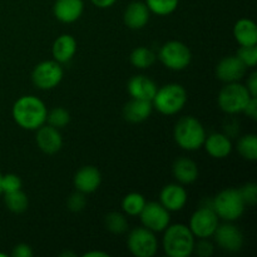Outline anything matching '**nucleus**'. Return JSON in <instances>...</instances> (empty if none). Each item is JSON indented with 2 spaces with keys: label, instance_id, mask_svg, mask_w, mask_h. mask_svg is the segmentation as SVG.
I'll list each match as a JSON object with an SVG mask.
<instances>
[{
  "label": "nucleus",
  "instance_id": "44",
  "mask_svg": "<svg viewBox=\"0 0 257 257\" xmlns=\"http://www.w3.org/2000/svg\"><path fill=\"white\" fill-rule=\"evenodd\" d=\"M0 256H2V257H7V255H5V253H0Z\"/></svg>",
  "mask_w": 257,
  "mask_h": 257
},
{
  "label": "nucleus",
  "instance_id": "38",
  "mask_svg": "<svg viewBox=\"0 0 257 257\" xmlns=\"http://www.w3.org/2000/svg\"><path fill=\"white\" fill-rule=\"evenodd\" d=\"M243 113H245L248 118H251V119H253V120L256 119L257 118V97L251 98L250 102H248V104L246 105Z\"/></svg>",
  "mask_w": 257,
  "mask_h": 257
},
{
  "label": "nucleus",
  "instance_id": "21",
  "mask_svg": "<svg viewBox=\"0 0 257 257\" xmlns=\"http://www.w3.org/2000/svg\"><path fill=\"white\" fill-rule=\"evenodd\" d=\"M77 40L70 34H62L54 40L52 47L53 59L59 64H67L77 53Z\"/></svg>",
  "mask_w": 257,
  "mask_h": 257
},
{
  "label": "nucleus",
  "instance_id": "30",
  "mask_svg": "<svg viewBox=\"0 0 257 257\" xmlns=\"http://www.w3.org/2000/svg\"><path fill=\"white\" fill-rule=\"evenodd\" d=\"M146 5L152 14L166 17L172 14L178 8L180 0H146Z\"/></svg>",
  "mask_w": 257,
  "mask_h": 257
},
{
  "label": "nucleus",
  "instance_id": "13",
  "mask_svg": "<svg viewBox=\"0 0 257 257\" xmlns=\"http://www.w3.org/2000/svg\"><path fill=\"white\" fill-rule=\"evenodd\" d=\"M247 67L237 58V55H228L222 58L216 65V77L218 80L227 83L240 82L246 74Z\"/></svg>",
  "mask_w": 257,
  "mask_h": 257
},
{
  "label": "nucleus",
  "instance_id": "3",
  "mask_svg": "<svg viewBox=\"0 0 257 257\" xmlns=\"http://www.w3.org/2000/svg\"><path fill=\"white\" fill-rule=\"evenodd\" d=\"M205 127L193 115H186L177 120L173 130V138L178 147L187 152H193L202 148L206 140Z\"/></svg>",
  "mask_w": 257,
  "mask_h": 257
},
{
  "label": "nucleus",
  "instance_id": "6",
  "mask_svg": "<svg viewBox=\"0 0 257 257\" xmlns=\"http://www.w3.org/2000/svg\"><path fill=\"white\" fill-rule=\"evenodd\" d=\"M251 98L252 95L246 85L241 84L240 82L227 83L218 93L217 104L223 113L233 115L243 113Z\"/></svg>",
  "mask_w": 257,
  "mask_h": 257
},
{
  "label": "nucleus",
  "instance_id": "2",
  "mask_svg": "<svg viewBox=\"0 0 257 257\" xmlns=\"http://www.w3.org/2000/svg\"><path fill=\"white\" fill-rule=\"evenodd\" d=\"M196 237L183 223L168 225L163 231L162 247L168 257H190L193 253Z\"/></svg>",
  "mask_w": 257,
  "mask_h": 257
},
{
  "label": "nucleus",
  "instance_id": "33",
  "mask_svg": "<svg viewBox=\"0 0 257 257\" xmlns=\"http://www.w3.org/2000/svg\"><path fill=\"white\" fill-rule=\"evenodd\" d=\"M22 180L18 175L15 173H7V175H3L2 178V190L3 195L4 193H10L14 192V191L22 190Z\"/></svg>",
  "mask_w": 257,
  "mask_h": 257
},
{
  "label": "nucleus",
  "instance_id": "1",
  "mask_svg": "<svg viewBox=\"0 0 257 257\" xmlns=\"http://www.w3.org/2000/svg\"><path fill=\"white\" fill-rule=\"evenodd\" d=\"M12 115L20 128L37 131L47 123L48 108L45 103L35 95H22L13 104Z\"/></svg>",
  "mask_w": 257,
  "mask_h": 257
},
{
  "label": "nucleus",
  "instance_id": "5",
  "mask_svg": "<svg viewBox=\"0 0 257 257\" xmlns=\"http://www.w3.org/2000/svg\"><path fill=\"white\" fill-rule=\"evenodd\" d=\"M212 208L220 220L233 222L243 215L246 203L238 188H225L212 198Z\"/></svg>",
  "mask_w": 257,
  "mask_h": 257
},
{
  "label": "nucleus",
  "instance_id": "34",
  "mask_svg": "<svg viewBox=\"0 0 257 257\" xmlns=\"http://www.w3.org/2000/svg\"><path fill=\"white\" fill-rule=\"evenodd\" d=\"M85 196L87 195L79 192V191H75L74 193H72L67 201V206L69 211H72V212H80V211L84 210L85 206H87V197Z\"/></svg>",
  "mask_w": 257,
  "mask_h": 257
},
{
  "label": "nucleus",
  "instance_id": "15",
  "mask_svg": "<svg viewBox=\"0 0 257 257\" xmlns=\"http://www.w3.org/2000/svg\"><path fill=\"white\" fill-rule=\"evenodd\" d=\"M35 142L39 150L45 155H55L63 147L62 133L58 128L49 124H43L37 130Z\"/></svg>",
  "mask_w": 257,
  "mask_h": 257
},
{
  "label": "nucleus",
  "instance_id": "31",
  "mask_svg": "<svg viewBox=\"0 0 257 257\" xmlns=\"http://www.w3.org/2000/svg\"><path fill=\"white\" fill-rule=\"evenodd\" d=\"M70 122V113L68 112L65 108L63 107H55L52 110H48L47 115V123L52 127L62 130V128L67 127Z\"/></svg>",
  "mask_w": 257,
  "mask_h": 257
},
{
  "label": "nucleus",
  "instance_id": "4",
  "mask_svg": "<svg viewBox=\"0 0 257 257\" xmlns=\"http://www.w3.org/2000/svg\"><path fill=\"white\" fill-rule=\"evenodd\" d=\"M188 95L185 87L178 83H170L158 88L152 99L153 109L161 114L173 115L180 113L187 103Z\"/></svg>",
  "mask_w": 257,
  "mask_h": 257
},
{
  "label": "nucleus",
  "instance_id": "43",
  "mask_svg": "<svg viewBox=\"0 0 257 257\" xmlns=\"http://www.w3.org/2000/svg\"><path fill=\"white\" fill-rule=\"evenodd\" d=\"M60 256H75V255L74 253H70V252H64V253H62Z\"/></svg>",
  "mask_w": 257,
  "mask_h": 257
},
{
  "label": "nucleus",
  "instance_id": "29",
  "mask_svg": "<svg viewBox=\"0 0 257 257\" xmlns=\"http://www.w3.org/2000/svg\"><path fill=\"white\" fill-rule=\"evenodd\" d=\"M105 227L113 235H123L128 231V220L123 213L109 212L105 216Z\"/></svg>",
  "mask_w": 257,
  "mask_h": 257
},
{
  "label": "nucleus",
  "instance_id": "11",
  "mask_svg": "<svg viewBox=\"0 0 257 257\" xmlns=\"http://www.w3.org/2000/svg\"><path fill=\"white\" fill-rule=\"evenodd\" d=\"M140 217L143 227L153 231L155 233L163 232L171 223V212L156 201L146 202Z\"/></svg>",
  "mask_w": 257,
  "mask_h": 257
},
{
  "label": "nucleus",
  "instance_id": "22",
  "mask_svg": "<svg viewBox=\"0 0 257 257\" xmlns=\"http://www.w3.org/2000/svg\"><path fill=\"white\" fill-rule=\"evenodd\" d=\"M172 173L175 180L181 185H191L196 182L200 175L197 163L188 157H180L173 162Z\"/></svg>",
  "mask_w": 257,
  "mask_h": 257
},
{
  "label": "nucleus",
  "instance_id": "25",
  "mask_svg": "<svg viewBox=\"0 0 257 257\" xmlns=\"http://www.w3.org/2000/svg\"><path fill=\"white\" fill-rule=\"evenodd\" d=\"M157 55L147 47H137L130 55V62L137 69H148L156 63Z\"/></svg>",
  "mask_w": 257,
  "mask_h": 257
},
{
  "label": "nucleus",
  "instance_id": "20",
  "mask_svg": "<svg viewBox=\"0 0 257 257\" xmlns=\"http://www.w3.org/2000/svg\"><path fill=\"white\" fill-rule=\"evenodd\" d=\"M157 89V84L151 78L143 74L135 75L127 83L128 93L135 99H145L152 102Z\"/></svg>",
  "mask_w": 257,
  "mask_h": 257
},
{
  "label": "nucleus",
  "instance_id": "9",
  "mask_svg": "<svg viewBox=\"0 0 257 257\" xmlns=\"http://www.w3.org/2000/svg\"><path fill=\"white\" fill-rule=\"evenodd\" d=\"M64 77L62 64L52 60H44L35 65L32 73V82L38 89L50 90L57 88Z\"/></svg>",
  "mask_w": 257,
  "mask_h": 257
},
{
  "label": "nucleus",
  "instance_id": "17",
  "mask_svg": "<svg viewBox=\"0 0 257 257\" xmlns=\"http://www.w3.org/2000/svg\"><path fill=\"white\" fill-rule=\"evenodd\" d=\"M84 12L83 0H55L53 5V14L64 24H72L80 19Z\"/></svg>",
  "mask_w": 257,
  "mask_h": 257
},
{
  "label": "nucleus",
  "instance_id": "10",
  "mask_svg": "<svg viewBox=\"0 0 257 257\" xmlns=\"http://www.w3.org/2000/svg\"><path fill=\"white\" fill-rule=\"evenodd\" d=\"M127 247L136 257H153L158 251V240L153 231L136 227L128 233Z\"/></svg>",
  "mask_w": 257,
  "mask_h": 257
},
{
  "label": "nucleus",
  "instance_id": "18",
  "mask_svg": "<svg viewBox=\"0 0 257 257\" xmlns=\"http://www.w3.org/2000/svg\"><path fill=\"white\" fill-rule=\"evenodd\" d=\"M202 147L212 158L223 160V158L228 157L231 155L233 145L231 138L226 133L213 132L211 135L206 136Z\"/></svg>",
  "mask_w": 257,
  "mask_h": 257
},
{
  "label": "nucleus",
  "instance_id": "19",
  "mask_svg": "<svg viewBox=\"0 0 257 257\" xmlns=\"http://www.w3.org/2000/svg\"><path fill=\"white\" fill-rule=\"evenodd\" d=\"M151 12L143 2H132L125 8L123 22L130 29L141 30L150 22Z\"/></svg>",
  "mask_w": 257,
  "mask_h": 257
},
{
  "label": "nucleus",
  "instance_id": "7",
  "mask_svg": "<svg viewBox=\"0 0 257 257\" xmlns=\"http://www.w3.org/2000/svg\"><path fill=\"white\" fill-rule=\"evenodd\" d=\"M157 58L167 69L180 72L191 64L192 53L185 43L180 40H170L161 47Z\"/></svg>",
  "mask_w": 257,
  "mask_h": 257
},
{
  "label": "nucleus",
  "instance_id": "41",
  "mask_svg": "<svg viewBox=\"0 0 257 257\" xmlns=\"http://www.w3.org/2000/svg\"><path fill=\"white\" fill-rule=\"evenodd\" d=\"M84 257H108L109 255H108L107 252H103V251H89V252H85L84 255H83Z\"/></svg>",
  "mask_w": 257,
  "mask_h": 257
},
{
  "label": "nucleus",
  "instance_id": "23",
  "mask_svg": "<svg viewBox=\"0 0 257 257\" xmlns=\"http://www.w3.org/2000/svg\"><path fill=\"white\" fill-rule=\"evenodd\" d=\"M153 112V105L151 100L132 99L123 107V117L130 123H142L151 117Z\"/></svg>",
  "mask_w": 257,
  "mask_h": 257
},
{
  "label": "nucleus",
  "instance_id": "24",
  "mask_svg": "<svg viewBox=\"0 0 257 257\" xmlns=\"http://www.w3.org/2000/svg\"><path fill=\"white\" fill-rule=\"evenodd\" d=\"M233 37L240 45H257V27L247 18L237 20L233 25Z\"/></svg>",
  "mask_w": 257,
  "mask_h": 257
},
{
  "label": "nucleus",
  "instance_id": "37",
  "mask_svg": "<svg viewBox=\"0 0 257 257\" xmlns=\"http://www.w3.org/2000/svg\"><path fill=\"white\" fill-rule=\"evenodd\" d=\"M33 255L34 252H33L32 247L27 243H19L12 251L13 257H33Z\"/></svg>",
  "mask_w": 257,
  "mask_h": 257
},
{
  "label": "nucleus",
  "instance_id": "42",
  "mask_svg": "<svg viewBox=\"0 0 257 257\" xmlns=\"http://www.w3.org/2000/svg\"><path fill=\"white\" fill-rule=\"evenodd\" d=\"M2 178H3V175L0 173V195H3V190H2Z\"/></svg>",
  "mask_w": 257,
  "mask_h": 257
},
{
  "label": "nucleus",
  "instance_id": "36",
  "mask_svg": "<svg viewBox=\"0 0 257 257\" xmlns=\"http://www.w3.org/2000/svg\"><path fill=\"white\" fill-rule=\"evenodd\" d=\"M246 206H253L257 202V185L253 182H248L243 185L242 187L238 188Z\"/></svg>",
  "mask_w": 257,
  "mask_h": 257
},
{
  "label": "nucleus",
  "instance_id": "16",
  "mask_svg": "<svg viewBox=\"0 0 257 257\" xmlns=\"http://www.w3.org/2000/svg\"><path fill=\"white\" fill-rule=\"evenodd\" d=\"M102 183V175L94 166H83L75 172L73 177V185L75 190L84 195L95 192Z\"/></svg>",
  "mask_w": 257,
  "mask_h": 257
},
{
  "label": "nucleus",
  "instance_id": "14",
  "mask_svg": "<svg viewBox=\"0 0 257 257\" xmlns=\"http://www.w3.org/2000/svg\"><path fill=\"white\" fill-rule=\"evenodd\" d=\"M188 193L181 183H170L165 186L160 193V203L170 212H178L185 208Z\"/></svg>",
  "mask_w": 257,
  "mask_h": 257
},
{
  "label": "nucleus",
  "instance_id": "39",
  "mask_svg": "<svg viewBox=\"0 0 257 257\" xmlns=\"http://www.w3.org/2000/svg\"><path fill=\"white\" fill-rule=\"evenodd\" d=\"M246 88L248 89L250 94L252 97H257V73L253 72L251 73L250 77L247 79V84H246Z\"/></svg>",
  "mask_w": 257,
  "mask_h": 257
},
{
  "label": "nucleus",
  "instance_id": "28",
  "mask_svg": "<svg viewBox=\"0 0 257 257\" xmlns=\"http://www.w3.org/2000/svg\"><path fill=\"white\" fill-rule=\"evenodd\" d=\"M237 152L243 160L255 162L257 160V136L255 133L245 135L238 140Z\"/></svg>",
  "mask_w": 257,
  "mask_h": 257
},
{
  "label": "nucleus",
  "instance_id": "40",
  "mask_svg": "<svg viewBox=\"0 0 257 257\" xmlns=\"http://www.w3.org/2000/svg\"><path fill=\"white\" fill-rule=\"evenodd\" d=\"M90 3L99 9H108V8L113 7L117 0H90Z\"/></svg>",
  "mask_w": 257,
  "mask_h": 257
},
{
  "label": "nucleus",
  "instance_id": "8",
  "mask_svg": "<svg viewBox=\"0 0 257 257\" xmlns=\"http://www.w3.org/2000/svg\"><path fill=\"white\" fill-rule=\"evenodd\" d=\"M220 225V218L212 208V200L210 205H202L192 213L190 218L191 232L196 238H210Z\"/></svg>",
  "mask_w": 257,
  "mask_h": 257
},
{
  "label": "nucleus",
  "instance_id": "27",
  "mask_svg": "<svg viewBox=\"0 0 257 257\" xmlns=\"http://www.w3.org/2000/svg\"><path fill=\"white\" fill-rule=\"evenodd\" d=\"M4 203L13 213H23L29 207V198L22 190L10 193H4Z\"/></svg>",
  "mask_w": 257,
  "mask_h": 257
},
{
  "label": "nucleus",
  "instance_id": "12",
  "mask_svg": "<svg viewBox=\"0 0 257 257\" xmlns=\"http://www.w3.org/2000/svg\"><path fill=\"white\" fill-rule=\"evenodd\" d=\"M212 237L215 238L218 247L227 252H238L243 247L245 242L243 233L241 232L240 228L232 222H226V221L222 225L221 223L218 225Z\"/></svg>",
  "mask_w": 257,
  "mask_h": 257
},
{
  "label": "nucleus",
  "instance_id": "32",
  "mask_svg": "<svg viewBox=\"0 0 257 257\" xmlns=\"http://www.w3.org/2000/svg\"><path fill=\"white\" fill-rule=\"evenodd\" d=\"M237 58L247 68H255L257 64V47L256 45H240L237 50Z\"/></svg>",
  "mask_w": 257,
  "mask_h": 257
},
{
  "label": "nucleus",
  "instance_id": "35",
  "mask_svg": "<svg viewBox=\"0 0 257 257\" xmlns=\"http://www.w3.org/2000/svg\"><path fill=\"white\" fill-rule=\"evenodd\" d=\"M195 242L193 253L200 257H210L215 252V245L210 241V238H197Z\"/></svg>",
  "mask_w": 257,
  "mask_h": 257
},
{
  "label": "nucleus",
  "instance_id": "26",
  "mask_svg": "<svg viewBox=\"0 0 257 257\" xmlns=\"http://www.w3.org/2000/svg\"><path fill=\"white\" fill-rule=\"evenodd\" d=\"M146 202L147 201H146L145 196L142 193L131 192L123 197L120 206H122V210L125 215L136 217V216H140V213L142 212Z\"/></svg>",
  "mask_w": 257,
  "mask_h": 257
}]
</instances>
